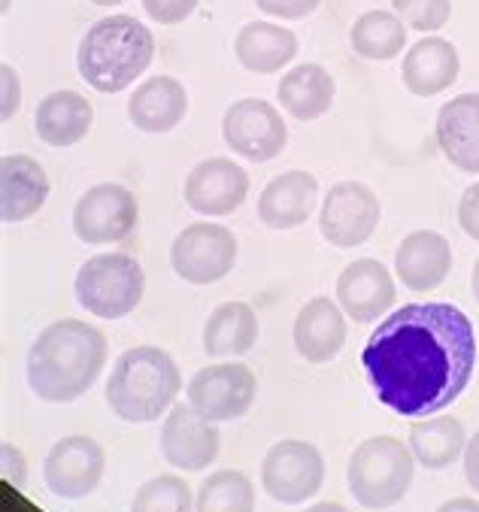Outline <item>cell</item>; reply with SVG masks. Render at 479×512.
Masks as SVG:
<instances>
[{"label": "cell", "instance_id": "6da1fadb", "mask_svg": "<svg viewBox=\"0 0 479 512\" xmlns=\"http://www.w3.org/2000/svg\"><path fill=\"white\" fill-rule=\"evenodd\" d=\"M361 364L379 403L407 419H428L467 388L476 331L452 303H407L370 334Z\"/></svg>", "mask_w": 479, "mask_h": 512}, {"label": "cell", "instance_id": "7a4b0ae2", "mask_svg": "<svg viewBox=\"0 0 479 512\" xmlns=\"http://www.w3.org/2000/svg\"><path fill=\"white\" fill-rule=\"evenodd\" d=\"M107 364V337L82 319H61L34 340L25 376L43 403H73L82 397Z\"/></svg>", "mask_w": 479, "mask_h": 512}, {"label": "cell", "instance_id": "3957f363", "mask_svg": "<svg viewBox=\"0 0 479 512\" xmlns=\"http://www.w3.org/2000/svg\"><path fill=\"white\" fill-rule=\"evenodd\" d=\"M155 37L131 16H107L94 22L76 49L79 76L101 94H119L134 85L152 64Z\"/></svg>", "mask_w": 479, "mask_h": 512}, {"label": "cell", "instance_id": "277c9868", "mask_svg": "<svg viewBox=\"0 0 479 512\" xmlns=\"http://www.w3.org/2000/svg\"><path fill=\"white\" fill-rule=\"evenodd\" d=\"M182 391L176 361L158 346H134L122 352L107 379V403L122 422L146 425L161 419Z\"/></svg>", "mask_w": 479, "mask_h": 512}, {"label": "cell", "instance_id": "5b68a950", "mask_svg": "<svg viewBox=\"0 0 479 512\" xmlns=\"http://www.w3.org/2000/svg\"><path fill=\"white\" fill-rule=\"evenodd\" d=\"M416 458L410 446L395 437H370L352 455L346 467V482L352 497L364 509H389L401 503L413 485Z\"/></svg>", "mask_w": 479, "mask_h": 512}, {"label": "cell", "instance_id": "8992f818", "mask_svg": "<svg viewBox=\"0 0 479 512\" xmlns=\"http://www.w3.org/2000/svg\"><path fill=\"white\" fill-rule=\"evenodd\" d=\"M82 310L98 319H125L131 316L146 291V273L134 255L107 252L91 255L73 282Z\"/></svg>", "mask_w": 479, "mask_h": 512}, {"label": "cell", "instance_id": "52a82bcc", "mask_svg": "<svg viewBox=\"0 0 479 512\" xmlns=\"http://www.w3.org/2000/svg\"><path fill=\"white\" fill-rule=\"evenodd\" d=\"M140 219L137 194L119 182L91 185L73 207V234L88 246H110L131 237Z\"/></svg>", "mask_w": 479, "mask_h": 512}, {"label": "cell", "instance_id": "ba28073f", "mask_svg": "<svg viewBox=\"0 0 479 512\" xmlns=\"http://www.w3.org/2000/svg\"><path fill=\"white\" fill-rule=\"evenodd\" d=\"M237 264V237L225 225L195 222L176 234L170 246V267L188 285H213Z\"/></svg>", "mask_w": 479, "mask_h": 512}, {"label": "cell", "instance_id": "9c48e42d", "mask_svg": "<svg viewBox=\"0 0 479 512\" xmlns=\"http://www.w3.org/2000/svg\"><path fill=\"white\" fill-rule=\"evenodd\" d=\"M325 482V458L307 440H279L261 461V485L267 497L285 506L307 503Z\"/></svg>", "mask_w": 479, "mask_h": 512}, {"label": "cell", "instance_id": "30bf717a", "mask_svg": "<svg viewBox=\"0 0 479 512\" xmlns=\"http://www.w3.org/2000/svg\"><path fill=\"white\" fill-rule=\"evenodd\" d=\"M258 382L246 364H210L188 379V406L213 425L246 416L255 403Z\"/></svg>", "mask_w": 479, "mask_h": 512}, {"label": "cell", "instance_id": "8fae6325", "mask_svg": "<svg viewBox=\"0 0 479 512\" xmlns=\"http://www.w3.org/2000/svg\"><path fill=\"white\" fill-rule=\"evenodd\" d=\"M382 219L379 197L370 185L346 179L331 185L325 194L322 213H319V231L322 237L337 249H355L367 243Z\"/></svg>", "mask_w": 479, "mask_h": 512}, {"label": "cell", "instance_id": "7c38bea8", "mask_svg": "<svg viewBox=\"0 0 479 512\" xmlns=\"http://www.w3.org/2000/svg\"><path fill=\"white\" fill-rule=\"evenodd\" d=\"M222 137L234 155L264 164L282 155L285 143H289V128L273 104L261 97H243L228 107L222 119Z\"/></svg>", "mask_w": 479, "mask_h": 512}, {"label": "cell", "instance_id": "4fadbf2b", "mask_svg": "<svg viewBox=\"0 0 479 512\" xmlns=\"http://www.w3.org/2000/svg\"><path fill=\"white\" fill-rule=\"evenodd\" d=\"M107 470L104 446L91 437L73 434L58 440L43 461V482L55 497L82 500L101 485Z\"/></svg>", "mask_w": 479, "mask_h": 512}, {"label": "cell", "instance_id": "5bb4252c", "mask_svg": "<svg viewBox=\"0 0 479 512\" xmlns=\"http://www.w3.org/2000/svg\"><path fill=\"white\" fill-rule=\"evenodd\" d=\"M182 194L198 216H231L249 194V173L231 158H207L188 170Z\"/></svg>", "mask_w": 479, "mask_h": 512}, {"label": "cell", "instance_id": "9a60e30c", "mask_svg": "<svg viewBox=\"0 0 479 512\" xmlns=\"http://www.w3.org/2000/svg\"><path fill=\"white\" fill-rule=\"evenodd\" d=\"M161 455L170 467L201 473L219 458V428L198 416L191 406H173L161 425Z\"/></svg>", "mask_w": 479, "mask_h": 512}, {"label": "cell", "instance_id": "2e32d148", "mask_svg": "<svg viewBox=\"0 0 479 512\" xmlns=\"http://www.w3.org/2000/svg\"><path fill=\"white\" fill-rule=\"evenodd\" d=\"M395 300H398L395 279L389 267L376 258H358L337 276V303L358 325H370L379 316H386L395 306Z\"/></svg>", "mask_w": 479, "mask_h": 512}, {"label": "cell", "instance_id": "e0dca14e", "mask_svg": "<svg viewBox=\"0 0 479 512\" xmlns=\"http://www.w3.org/2000/svg\"><path fill=\"white\" fill-rule=\"evenodd\" d=\"M319 203V179L307 170L273 176L258 197V219L273 231H292L304 225Z\"/></svg>", "mask_w": 479, "mask_h": 512}, {"label": "cell", "instance_id": "ac0fdd59", "mask_svg": "<svg viewBox=\"0 0 479 512\" xmlns=\"http://www.w3.org/2000/svg\"><path fill=\"white\" fill-rule=\"evenodd\" d=\"M49 197V176L31 155L0 158V219L7 225L25 222L43 210Z\"/></svg>", "mask_w": 479, "mask_h": 512}, {"label": "cell", "instance_id": "d6986e66", "mask_svg": "<svg viewBox=\"0 0 479 512\" xmlns=\"http://www.w3.org/2000/svg\"><path fill=\"white\" fill-rule=\"evenodd\" d=\"M346 313L331 297H313L295 319V349L310 364H328L346 343Z\"/></svg>", "mask_w": 479, "mask_h": 512}, {"label": "cell", "instance_id": "ffe728a7", "mask_svg": "<svg viewBox=\"0 0 479 512\" xmlns=\"http://www.w3.org/2000/svg\"><path fill=\"white\" fill-rule=\"evenodd\" d=\"M188 116V91L173 76H149L128 100V119L143 134H170Z\"/></svg>", "mask_w": 479, "mask_h": 512}, {"label": "cell", "instance_id": "44dd1931", "mask_svg": "<svg viewBox=\"0 0 479 512\" xmlns=\"http://www.w3.org/2000/svg\"><path fill=\"white\" fill-rule=\"evenodd\" d=\"M440 152L464 173H479V94L452 97L437 113Z\"/></svg>", "mask_w": 479, "mask_h": 512}, {"label": "cell", "instance_id": "7402d4cb", "mask_svg": "<svg viewBox=\"0 0 479 512\" xmlns=\"http://www.w3.org/2000/svg\"><path fill=\"white\" fill-rule=\"evenodd\" d=\"M395 270L410 291H434L452 270V246L437 231H413L398 246Z\"/></svg>", "mask_w": 479, "mask_h": 512}, {"label": "cell", "instance_id": "603a6c76", "mask_svg": "<svg viewBox=\"0 0 479 512\" xmlns=\"http://www.w3.org/2000/svg\"><path fill=\"white\" fill-rule=\"evenodd\" d=\"M458 70H461L458 49L443 37H425L416 46H410V52L404 55L401 79L410 94L434 97L458 79Z\"/></svg>", "mask_w": 479, "mask_h": 512}, {"label": "cell", "instance_id": "cb8c5ba5", "mask_svg": "<svg viewBox=\"0 0 479 512\" xmlns=\"http://www.w3.org/2000/svg\"><path fill=\"white\" fill-rule=\"evenodd\" d=\"M91 125H94V107L79 91H70V88L46 94L34 113V128L40 140L55 149L82 143Z\"/></svg>", "mask_w": 479, "mask_h": 512}, {"label": "cell", "instance_id": "d4e9b609", "mask_svg": "<svg viewBox=\"0 0 479 512\" xmlns=\"http://www.w3.org/2000/svg\"><path fill=\"white\" fill-rule=\"evenodd\" d=\"M279 107L298 122L322 119L337 97V85L322 64H298L285 73L276 85Z\"/></svg>", "mask_w": 479, "mask_h": 512}, {"label": "cell", "instance_id": "484cf974", "mask_svg": "<svg viewBox=\"0 0 479 512\" xmlns=\"http://www.w3.org/2000/svg\"><path fill=\"white\" fill-rule=\"evenodd\" d=\"M234 55L252 73H279L298 55V34L273 22H249L234 40Z\"/></svg>", "mask_w": 479, "mask_h": 512}, {"label": "cell", "instance_id": "4316f807", "mask_svg": "<svg viewBox=\"0 0 479 512\" xmlns=\"http://www.w3.org/2000/svg\"><path fill=\"white\" fill-rule=\"evenodd\" d=\"M258 343V316L249 303L228 300L210 313L204 325V352L210 358H237Z\"/></svg>", "mask_w": 479, "mask_h": 512}, {"label": "cell", "instance_id": "83f0119b", "mask_svg": "<svg viewBox=\"0 0 479 512\" xmlns=\"http://www.w3.org/2000/svg\"><path fill=\"white\" fill-rule=\"evenodd\" d=\"M410 452L428 470H446L458 458H464L467 434L455 416H428L410 431Z\"/></svg>", "mask_w": 479, "mask_h": 512}, {"label": "cell", "instance_id": "f1b7e54d", "mask_svg": "<svg viewBox=\"0 0 479 512\" xmlns=\"http://www.w3.org/2000/svg\"><path fill=\"white\" fill-rule=\"evenodd\" d=\"M349 43L355 55L367 61H392L407 46V28L398 13L386 10H367L355 19Z\"/></svg>", "mask_w": 479, "mask_h": 512}, {"label": "cell", "instance_id": "f546056e", "mask_svg": "<svg viewBox=\"0 0 479 512\" xmlns=\"http://www.w3.org/2000/svg\"><path fill=\"white\" fill-rule=\"evenodd\" d=\"M195 512H255V485L240 470H219L201 482Z\"/></svg>", "mask_w": 479, "mask_h": 512}, {"label": "cell", "instance_id": "4dcf8cb0", "mask_svg": "<svg viewBox=\"0 0 479 512\" xmlns=\"http://www.w3.org/2000/svg\"><path fill=\"white\" fill-rule=\"evenodd\" d=\"M195 509V494L182 476L164 473L143 482L131 500V512H191Z\"/></svg>", "mask_w": 479, "mask_h": 512}, {"label": "cell", "instance_id": "1f68e13d", "mask_svg": "<svg viewBox=\"0 0 479 512\" xmlns=\"http://www.w3.org/2000/svg\"><path fill=\"white\" fill-rule=\"evenodd\" d=\"M392 7L407 28L422 34H434L446 28L452 16V0H392Z\"/></svg>", "mask_w": 479, "mask_h": 512}, {"label": "cell", "instance_id": "d6a6232c", "mask_svg": "<svg viewBox=\"0 0 479 512\" xmlns=\"http://www.w3.org/2000/svg\"><path fill=\"white\" fill-rule=\"evenodd\" d=\"M143 10L158 25H179L198 10V0H143Z\"/></svg>", "mask_w": 479, "mask_h": 512}, {"label": "cell", "instance_id": "836d02e7", "mask_svg": "<svg viewBox=\"0 0 479 512\" xmlns=\"http://www.w3.org/2000/svg\"><path fill=\"white\" fill-rule=\"evenodd\" d=\"M322 0H255L258 13L273 16V19H285V22H298L307 19L310 13L319 10Z\"/></svg>", "mask_w": 479, "mask_h": 512}, {"label": "cell", "instance_id": "e575fe53", "mask_svg": "<svg viewBox=\"0 0 479 512\" xmlns=\"http://www.w3.org/2000/svg\"><path fill=\"white\" fill-rule=\"evenodd\" d=\"M458 225L470 240L479 243V182H473L458 200Z\"/></svg>", "mask_w": 479, "mask_h": 512}, {"label": "cell", "instance_id": "d590c367", "mask_svg": "<svg viewBox=\"0 0 479 512\" xmlns=\"http://www.w3.org/2000/svg\"><path fill=\"white\" fill-rule=\"evenodd\" d=\"M0 91H4V100H0V119L10 122L13 113H19V104H22V85H19V73L4 64L0 67Z\"/></svg>", "mask_w": 479, "mask_h": 512}, {"label": "cell", "instance_id": "8d00e7d4", "mask_svg": "<svg viewBox=\"0 0 479 512\" xmlns=\"http://www.w3.org/2000/svg\"><path fill=\"white\" fill-rule=\"evenodd\" d=\"M25 473H28V467H25L22 452L13 449L10 443H4V476H7V482L16 485V488H22L25 485Z\"/></svg>", "mask_w": 479, "mask_h": 512}, {"label": "cell", "instance_id": "74e56055", "mask_svg": "<svg viewBox=\"0 0 479 512\" xmlns=\"http://www.w3.org/2000/svg\"><path fill=\"white\" fill-rule=\"evenodd\" d=\"M464 479L479 494V431L467 440V449H464Z\"/></svg>", "mask_w": 479, "mask_h": 512}, {"label": "cell", "instance_id": "f35d334b", "mask_svg": "<svg viewBox=\"0 0 479 512\" xmlns=\"http://www.w3.org/2000/svg\"><path fill=\"white\" fill-rule=\"evenodd\" d=\"M437 512H479V500L470 497H452L443 506H437Z\"/></svg>", "mask_w": 479, "mask_h": 512}, {"label": "cell", "instance_id": "ab89813d", "mask_svg": "<svg viewBox=\"0 0 479 512\" xmlns=\"http://www.w3.org/2000/svg\"><path fill=\"white\" fill-rule=\"evenodd\" d=\"M304 512H349L343 503H328V500H322V503H313L310 509H304Z\"/></svg>", "mask_w": 479, "mask_h": 512}, {"label": "cell", "instance_id": "60d3db41", "mask_svg": "<svg viewBox=\"0 0 479 512\" xmlns=\"http://www.w3.org/2000/svg\"><path fill=\"white\" fill-rule=\"evenodd\" d=\"M470 291H473V300L479 303V258H476L473 273H470Z\"/></svg>", "mask_w": 479, "mask_h": 512}, {"label": "cell", "instance_id": "b9f144b4", "mask_svg": "<svg viewBox=\"0 0 479 512\" xmlns=\"http://www.w3.org/2000/svg\"><path fill=\"white\" fill-rule=\"evenodd\" d=\"M94 7H119V4H125V0H91Z\"/></svg>", "mask_w": 479, "mask_h": 512}]
</instances>
